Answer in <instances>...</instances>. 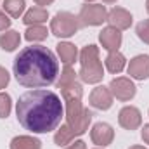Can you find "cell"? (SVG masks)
I'll use <instances>...</instances> for the list:
<instances>
[{
	"instance_id": "d4e9b609",
	"label": "cell",
	"mask_w": 149,
	"mask_h": 149,
	"mask_svg": "<svg viewBox=\"0 0 149 149\" xmlns=\"http://www.w3.org/2000/svg\"><path fill=\"white\" fill-rule=\"evenodd\" d=\"M9 81H10V74H9V71H7L3 66H0V90L5 88V87L9 85Z\"/></svg>"
},
{
	"instance_id": "9a60e30c",
	"label": "cell",
	"mask_w": 149,
	"mask_h": 149,
	"mask_svg": "<svg viewBox=\"0 0 149 149\" xmlns=\"http://www.w3.org/2000/svg\"><path fill=\"white\" fill-rule=\"evenodd\" d=\"M104 64H106V70L111 74H118L125 70L127 59H125V56H123L120 50H114V52H109V54H108Z\"/></svg>"
},
{
	"instance_id": "5b68a950",
	"label": "cell",
	"mask_w": 149,
	"mask_h": 149,
	"mask_svg": "<svg viewBox=\"0 0 149 149\" xmlns=\"http://www.w3.org/2000/svg\"><path fill=\"white\" fill-rule=\"evenodd\" d=\"M78 19L81 26H101L108 21V10L102 3H85L80 9Z\"/></svg>"
},
{
	"instance_id": "603a6c76",
	"label": "cell",
	"mask_w": 149,
	"mask_h": 149,
	"mask_svg": "<svg viewBox=\"0 0 149 149\" xmlns=\"http://www.w3.org/2000/svg\"><path fill=\"white\" fill-rule=\"evenodd\" d=\"M12 111V99L7 92H0V118H7Z\"/></svg>"
},
{
	"instance_id": "ba28073f",
	"label": "cell",
	"mask_w": 149,
	"mask_h": 149,
	"mask_svg": "<svg viewBox=\"0 0 149 149\" xmlns=\"http://www.w3.org/2000/svg\"><path fill=\"white\" fill-rule=\"evenodd\" d=\"M90 139H92V142H94L95 146L106 148V146L111 144L113 139H114V130H113V127L109 123L99 121V123H95V125L92 127V130H90Z\"/></svg>"
},
{
	"instance_id": "cb8c5ba5",
	"label": "cell",
	"mask_w": 149,
	"mask_h": 149,
	"mask_svg": "<svg viewBox=\"0 0 149 149\" xmlns=\"http://www.w3.org/2000/svg\"><path fill=\"white\" fill-rule=\"evenodd\" d=\"M135 33H137V37L141 38L144 43L149 45V19H144V21H141V23L137 24Z\"/></svg>"
},
{
	"instance_id": "d6a6232c",
	"label": "cell",
	"mask_w": 149,
	"mask_h": 149,
	"mask_svg": "<svg viewBox=\"0 0 149 149\" xmlns=\"http://www.w3.org/2000/svg\"><path fill=\"white\" fill-rule=\"evenodd\" d=\"M85 2H87V3H94V0H85Z\"/></svg>"
},
{
	"instance_id": "3957f363",
	"label": "cell",
	"mask_w": 149,
	"mask_h": 149,
	"mask_svg": "<svg viewBox=\"0 0 149 149\" xmlns=\"http://www.w3.org/2000/svg\"><path fill=\"white\" fill-rule=\"evenodd\" d=\"M78 76L85 83H99L104 78V68L99 61V47L90 43L80 52V71Z\"/></svg>"
},
{
	"instance_id": "d6986e66",
	"label": "cell",
	"mask_w": 149,
	"mask_h": 149,
	"mask_svg": "<svg viewBox=\"0 0 149 149\" xmlns=\"http://www.w3.org/2000/svg\"><path fill=\"white\" fill-rule=\"evenodd\" d=\"M73 141H74V134H73V130L70 128L68 123L61 125V127L57 128V132L54 134V142H56V146H59V148H66V146L71 144Z\"/></svg>"
},
{
	"instance_id": "6da1fadb",
	"label": "cell",
	"mask_w": 149,
	"mask_h": 149,
	"mask_svg": "<svg viewBox=\"0 0 149 149\" xmlns=\"http://www.w3.org/2000/svg\"><path fill=\"white\" fill-rule=\"evenodd\" d=\"M17 121L24 130L33 134H49L57 130L64 116L61 97L47 88H33L24 92L16 104Z\"/></svg>"
},
{
	"instance_id": "e0dca14e",
	"label": "cell",
	"mask_w": 149,
	"mask_h": 149,
	"mask_svg": "<svg viewBox=\"0 0 149 149\" xmlns=\"http://www.w3.org/2000/svg\"><path fill=\"white\" fill-rule=\"evenodd\" d=\"M10 149H42V142L33 135H17L10 141Z\"/></svg>"
},
{
	"instance_id": "1f68e13d",
	"label": "cell",
	"mask_w": 149,
	"mask_h": 149,
	"mask_svg": "<svg viewBox=\"0 0 149 149\" xmlns=\"http://www.w3.org/2000/svg\"><path fill=\"white\" fill-rule=\"evenodd\" d=\"M146 10H148V14H149V0H146Z\"/></svg>"
},
{
	"instance_id": "7c38bea8",
	"label": "cell",
	"mask_w": 149,
	"mask_h": 149,
	"mask_svg": "<svg viewBox=\"0 0 149 149\" xmlns=\"http://www.w3.org/2000/svg\"><path fill=\"white\" fill-rule=\"evenodd\" d=\"M99 42L102 45V49H106L108 52H114L121 47V42H123V37L120 33V30L113 28V26H108V28H102V31L99 33Z\"/></svg>"
},
{
	"instance_id": "30bf717a",
	"label": "cell",
	"mask_w": 149,
	"mask_h": 149,
	"mask_svg": "<svg viewBox=\"0 0 149 149\" xmlns=\"http://www.w3.org/2000/svg\"><path fill=\"white\" fill-rule=\"evenodd\" d=\"M127 71L130 78L134 80H148L149 78V56L148 54H139L130 59Z\"/></svg>"
},
{
	"instance_id": "7402d4cb",
	"label": "cell",
	"mask_w": 149,
	"mask_h": 149,
	"mask_svg": "<svg viewBox=\"0 0 149 149\" xmlns=\"http://www.w3.org/2000/svg\"><path fill=\"white\" fill-rule=\"evenodd\" d=\"M74 80H78V73L74 71L71 66H64V70L61 71V76H59V80H57V88L63 87V85L71 83Z\"/></svg>"
},
{
	"instance_id": "5bb4252c",
	"label": "cell",
	"mask_w": 149,
	"mask_h": 149,
	"mask_svg": "<svg viewBox=\"0 0 149 149\" xmlns=\"http://www.w3.org/2000/svg\"><path fill=\"white\" fill-rule=\"evenodd\" d=\"M47 19H49V10H47L45 7H38V5L28 9V10L24 12V16H23V23H24L26 26L43 24V23H47Z\"/></svg>"
},
{
	"instance_id": "44dd1931",
	"label": "cell",
	"mask_w": 149,
	"mask_h": 149,
	"mask_svg": "<svg viewBox=\"0 0 149 149\" xmlns=\"http://www.w3.org/2000/svg\"><path fill=\"white\" fill-rule=\"evenodd\" d=\"M49 37V30L43 26V24H33V26H28L26 31H24V38L31 43L35 42H43L45 38Z\"/></svg>"
},
{
	"instance_id": "9c48e42d",
	"label": "cell",
	"mask_w": 149,
	"mask_h": 149,
	"mask_svg": "<svg viewBox=\"0 0 149 149\" xmlns=\"http://www.w3.org/2000/svg\"><path fill=\"white\" fill-rule=\"evenodd\" d=\"M90 106L99 109V111H108L113 106V94L109 90V87H104V85H99L95 87L92 92H90Z\"/></svg>"
},
{
	"instance_id": "52a82bcc",
	"label": "cell",
	"mask_w": 149,
	"mask_h": 149,
	"mask_svg": "<svg viewBox=\"0 0 149 149\" xmlns=\"http://www.w3.org/2000/svg\"><path fill=\"white\" fill-rule=\"evenodd\" d=\"M118 123L125 130H137L142 125V114L135 106H125L118 113Z\"/></svg>"
},
{
	"instance_id": "2e32d148",
	"label": "cell",
	"mask_w": 149,
	"mask_h": 149,
	"mask_svg": "<svg viewBox=\"0 0 149 149\" xmlns=\"http://www.w3.org/2000/svg\"><path fill=\"white\" fill-rule=\"evenodd\" d=\"M21 43V35L16 30H7L0 35V49L5 52H14Z\"/></svg>"
},
{
	"instance_id": "8992f818",
	"label": "cell",
	"mask_w": 149,
	"mask_h": 149,
	"mask_svg": "<svg viewBox=\"0 0 149 149\" xmlns=\"http://www.w3.org/2000/svg\"><path fill=\"white\" fill-rule=\"evenodd\" d=\"M109 90H111L113 97H116L118 101H123V102L132 101L135 97V94H137L135 83L130 78H127V76H116V78H113L111 83H109Z\"/></svg>"
},
{
	"instance_id": "277c9868",
	"label": "cell",
	"mask_w": 149,
	"mask_h": 149,
	"mask_svg": "<svg viewBox=\"0 0 149 149\" xmlns=\"http://www.w3.org/2000/svg\"><path fill=\"white\" fill-rule=\"evenodd\" d=\"M80 26L81 24H80L78 16L63 10V12H57L54 19L50 21V33L56 35L57 38H70L78 33Z\"/></svg>"
},
{
	"instance_id": "8fae6325",
	"label": "cell",
	"mask_w": 149,
	"mask_h": 149,
	"mask_svg": "<svg viewBox=\"0 0 149 149\" xmlns=\"http://www.w3.org/2000/svg\"><path fill=\"white\" fill-rule=\"evenodd\" d=\"M132 21H134L132 14L127 9H123V7H113L111 10L108 12V23H109V26L120 30V31L121 30H128L132 26Z\"/></svg>"
},
{
	"instance_id": "f546056e",
	"label": "cell",
	"mask_w": 149,
	"mask_h": 149,
	"mask_svg": "<svg viewBox=\"0 0 149 149\" xmlns=\"http://www.w3.org/2000/svg\"><path fill=\"white\" fill-rule=\"evenodd\" d=\"M128 149H148V148H144V146H132V148H128Z\"/></svg>"
},
{
	"instance_id": "7a4b0ae2",
	"label": "cell",
	"mask_w": 149,
	"mask_h": 149,
	"mask_svg": "<svg viewBox=\"0 0 149 149\" xmlns=\"http://www.w3.org/2000/svg\"><path fill=\"white\" fill-rule=\"evenodd\" d=\"M12 70L19 85L26 88H43L56 81L59 63L50 49L43 45H30L19 50Z\"/></svg>"
},
{
	"instance_id": "ac0fdd59",
	"label": "cell",
	"mask_w": 149,
	"mask_h": 149,
	"mask_svg": "<svg viewBox=\"0 0 149 149\" xmlns=\"http://www.w3.org/2000/svg\"><path fill=\"white\" fill-rule=\"evenodd\" d=\"M3 7V12L14 19L21 17L24 14V9H26V0H3L2 3Z\"/></svg>"
},
{
	"instance_id": "4fadbf2b",
	"label": "cell",
	"mask_w": 149,
	"mask_h": 149,
	"mask_svg": "<svg viewBox=\"0 0 149 149\" xmlns=\"http://www.w3.org/2000/svg\"><path fill=\"white\" fill-rule=\"evenodd\" d=\"M56 50H57L59 59L64 63V66H71L74 61L78 59V49L74 47L73 43H70V42H59L56 45Z\"/></svg>"
},
{
	"instance_id": "83f0119b",
	"label": "cell",
	"mask_w": 149,
	"mask_h": 149,
	"mask_svg": "<svg viewBox=\"0 0 149 149\" xmlns=\"http://www.w3.org/2000/svg\"><path fill=\"white\" fill-rule=\"evenodd\" d=\"M141 137H142V141H144V142H146V144L149 146V123H148V125H144V127H142Z\"/></svg>"
},
{
	"instance_id": "4316f807",
	"label": "cell",
	"mask_w": 149,
	"mask_h": 149,
	"mask_svg": "<svg viewBox=\"0 0 149 149\" xmlns=\"http://www.w3.org/2000/svg\"><path fill=\"white\" fill-rule=\"evenodd\" d=\"M66 149H87V144L83 141H74L70 146H66Z\"/></svg>"
},
{
	"instance_id": "f1b7e54d",
	"label": "cell",
	"mask_w": 149,
	"mask_h": 149,
	"mask_svg": "<svg viewBox=\"0 0 149 149\" xmlns=\"http://www.w3.org/2000/svg\"><path fill=\"white\" fill-rule=\"evenodd\" d=\"M33 2L37 3L38 7H45V5H50V3H52L54 0H33Z\"/></svg>"
},
{
	"instance_id": "4dcf8cb0",
	"label": "cell",
	"mask_w": 149,
	"mask_h": 149,
	"mask_svg": "<svg viewBox=\"0 0 149 149\" xmlns=\"http://www.w3.org/2000/svg\"><path fill=\"white\" fill-rule=\"evenodd\" d=\"M102 2H104V3H114L116 0H102Z\"/></svg>"
},
{
	"instance_id": "ffe728a7",
	"label": "cell",
	"mask_w": 149,
	"mask_h": 149,
	"mask_svg": "<svg viewBox=\"0 0 149 149\" xmlns=\"http://www.w3.org/2000/svg\"><path fill=\"white\" fill-rule=\"evenodd\" d=\"M59 90H61V95H63L64 101H68V99H81V95H83V87H81V83L78 80H74L68 85L59 87Z\"/></svg>"
},
{
	"instance_id": "484cf974",
	"label": "cell",
	"mask_w": 149,
	"mask_h": 149,
	"mask_svg": "<svg viewBox=\"0 0 149 149\" xmlns=\"http://www.w3.org/2000/svg\"><path fill=\"white\" fill-rule=\"evenodd\" d=\"M10 23H12V19L3 10H0V31H7V28L10 26Z\"/></svg>"
}]
</instances>
